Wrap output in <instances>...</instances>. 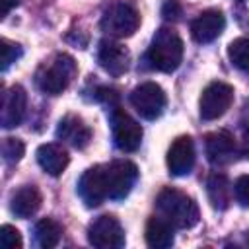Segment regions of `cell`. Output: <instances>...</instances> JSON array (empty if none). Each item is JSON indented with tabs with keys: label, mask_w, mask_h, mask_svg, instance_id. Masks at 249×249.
<instances>
[{
	"label": "cell",
	"mask_w": 249,
	"mask_h": 249,
	"mask_svg": "<svg viewBox=\"0 0 249 249\" xmlns=\"http://www.w3.org/2000/svg\"><path fill=\"white\" fill-rule=\"evenodd\" d=\"M56 138L68 142L70 146L82 150L89 144L91 140V130L88 128V124H84V121L76 115H66L56 128Z\"/></svg>",
	"instance_id": "9a60e30c"
},
{
	"label": "cell",
	"mask_w": 249,
	"mask_h": 249,
	"mask_svg": "<svg viewBox=\"0 0 249 249\" xmlns=\"http://www.w3.org/2000/svg\"><path fill=\"white\" fill-rule=\"evenodd\" d=\"M18 2H19V0H4V16H6L12 8H16V6H18Z\"/></svg>",
	"instance_id": "f546056e"
},
{
	"label": "cell",
	"mask_w": 249,
	"mask_h": 249,
	"mask_svg": "<svg viewBox=\"0 0 249 249\" xmlns=\"http://www.w3.org/2000/svg\"><path fill=\"white\" fill-rule=\"evenodd\" d=\"M78 195L89 208L99 206L105 198H109L105 165H93L84 171V175L78 181Z\"/></svg>",
	"instance_id": "30bf717a"
},
{
	"label": "cell",
	"mask_w": 249,
	"mask_h": 249,
	"mask_svg": "<svg viewBox=\"0 0 249 249\" xmlns=\"http://www.w3.org/2000/svg\"><path fill=\"white\" fill-rule=\"evenodd\" d=\"M105 177L109 198L121 200L132 191L138 179V167L128 160H115L111 163H105Z\"/></svg>",
	"instance_id": "ba28073f"
},
{
	"label": "cell",
	"mask_w": 249,
	"mask_h": 249,
	"mask_svg": "<svg viewBox=\"0 0 249 249\" xmlns=\"http://www.w3.org/2000/svg\"><path fill=\"white\" fill-rule=\"evenodd\" d=\"M113 142L121 152H134L142 142V126L123 109L115 107L111 113Z\"/></svg>",
	"instance_id": "9c48e42d"
},
{
	"label": "cell",
	"mask_w": 249,
	"mask_h": 249,
	"mask_svg": "<svg viewBox=\"0 0 249 249\" xmlns=\"http://www.w3.org/2000/svg\"><path fill=\"white\" fill-rule=\"evenodd\" d=\"M97 62L107 74L121 76L130 66V53L121 43H115L111 39H103L99 43V49H97Z\"/></svg>",
	"instance_id": "8fae6325"
},
{
	"label": "cell",
	"mask_w": 249,
	"mask_h": 249,
	"mask_svg": "<svg viewBox=\"0 0 249 249\" xmlns=\"http://www.w3.org/2000/svg\"><path fill=\"white\" fill-rule=\"evenodd\" d=\"M233 196L241 206H249V175H239L233 183Z\"/></svg>",
	"instance_id": "484cf974"
},
{
	"label": "cell",
	"mask_w": 249,
	"mask_h": 249,
	"mask_svg": "<svg viewBox=\"0 0 249 249\" xmlns=\"http://www.w3.org/2000/svg\"><path fill=\"white\" fill-rule=\"evenodd\" d=\"M0 243L4 249H19L21 247V233L14 226H2L0 230Z\"/></svg>",
	"instance_id": "d4e9b609"
},
{
	"label": "cell",
	"mask_w": 249,
	"mask_h": 249,
	"mask_svg": "<svg viewBox=\"0 0 249 249\" xmlns=\"http://www.w3.org/2000/svg\"><path fill=\"white\" fill-rule=\"evenodd\" d=\"M204 150H206V158L210 163H228L233 154H235V142L233 136L226 130H218V132H210L206 136L204 142Z\"/></svg>",
	"instance_id": "2e32d148"
},
{
	"label": "cell",
	"mask_w": 249,
	"mask_h": 249,
	"mask_svg": "<svg viewBox=\"0 0 249 249\" xmlns=\"http://www.w3.org/2000/svg\"><path fill=\"white\" fill-rule=\"evenodd\" d=\"M138 25H140V16L126 2H117L109 6L101 18V29L113 37H130L134 35Z\"/></svg>",
	"instance_id": "277c9868"
},
{
	"label": "cell",
	"mask_w": 249,
	"mask_h": 249,
	"mask_svg": "<svg viewBox=\"0 0 249 249\" xmlns=\"http://www.w3.org/2000/svg\"><path fill=\"white\" fill-rule=\"evenodd\" d=\"M25 103H27V95H25V89L21 86L16 84L4 91L2 115H0V123L4 128H14L21 123V119L25 115Z\"/></svg>",
	"instance_id": "4fadbf2b"
},
{
	"label": "cell",
	"mask_w": 249,
	"mask_h": 249,
	"mask_svg": "<svg viewBox=\"0 0 249 249\" xmlns=\"http://www.w3.org/2000/svg\"><path fill=\"white\" fill-rule=\"evenodd\" d=\"M226 27V18L220 10H206L191 23V35L196 43L214 41Z\"/></svg>",
	"instance_id": "5bb4252c"
},
{
	"label": "cell",
	"mask_w": 249,
	"mask_h": 249,
	"mask_svg": "<svg viewBox=\"0 0 249 249\" xmlns=\"http://www.w3.org/2000/svg\"><path fill=\"white\" fill-rule=\"evenodd\" d=\"M37 161L45 173L56 177L68 167L70 158H68L66 150L58 144H41L37 148Z\"/></svg>",
	"instance_id": "e0dca14e"
},
{
	"label": "cell",
	"mask_w": 249,
	"mask_h": 249,
	"mask_svg": "<svg viewBox=\"0 0 249 249\" xmlns=\"http://www.w3.org/2000/svg\"><path fill=\"white\" fill-rule=\"evenodd\" d=\"M233 101V88L226 82H212L202 89L198 111L200 119L204 121H216L220 119Z\"/></svg>",
	"instance_id": "8992f818"
},
{
	"label": "cell",
	"mask_w": 249,
	"mask_h": 249,
	"mask_svg": "<svg viewBox=\"0 0 249 249\" xmlns=\"http://www.w3.org/2000/svg\"><path fill=\"white\" fill-rule=\"evenodd\" d=\"M25 152V146L19 138H6L2 144V156L8 163H18Z\"/></svg>",
	"instance_id": "603a6c76"
},
{
	"label": "cell",
	"mask_w": 249,
	"mask_h": 249,
	"mask_svg": "<svg viewBox=\"0 0 249 249\" xmlns=\"http://www.w3.org/2000/svg\"><path fill=\"white\" fill-rule=\"evenodd\" d=\"M241 140H243V144H241V154H243L245 158H249V124H245V126H243Z\"/></svg>",
	"instance_id": "f1b7e54d"
},
{
	"label": "cell",
	"mask_w": 249,
	"mask_h": 249,
	"mask_svg": "<svg viewBox=\"0 0 249 249\" xmlns=\"http://www.w3.org/2000/svg\"><path fill=\"white\" fill-rule=\"evenodd\" d=\"M161 16H163V19H167V21L179 19V16H181V4H179L177 0H167V2L161 6Z\"/></svg>",
	"instance_id": "4316f807"
},
{
	"label": "cell",
	"mask_w": 249,
	"mask_h": 249,
	"mask_svg": "<svg viewBox=\"0 0 249 249\" xmlns=\"http://www.w3.org/2000/svg\"><path fill=\"white\" fill-rule=\"evenodd\" d=\"M130 105L142 119L154 121L165 109V93L156 82H144L130 91Z\"/></svg>",
	"instance_id": "52a82bcc"
},
{
	"label": "cell",
	"mask_w": 249,
	"mask_h": 249,
	"mask_svg": "<svg viewBox=\"0 0 249 249\" xmlns=\"http://www.w3.org/2000/svg\"><path fill=\"white\" fill-rule=\"evenodd\" d=\"M74 74H76L74 58L70 54H56V58L53 60L51 66H45L37 72L35 82L41 91H45L49 95H58L68 88Z\"/></svg>",
	"instance_id": "3957f363"
},
{
	"label": "cell",
	"mask_w": 249,
	"mask_h": 249,
	"mask_svg": "<svg viewBox=\"0 0 249 249\" xmlns=\"http://www.w3.org/2000/svg\"><path fill=\"white\" fill-rule=\"evenodd\" d=\"M146 60L154 70L160 72H175L183 60V41L177 31L169 27H161L152 37L150 49L146 53Z\"/></svg>",
	"instance_id": "6da1fadb"
},
{
	"label": "cell",
	"mask_w": 249,
	"mask_h": 249,
	"mask_svg": "<svg viewBox=\"0 0 249 249\" xmlns=\"http://www.w3.org/2000/svg\"><path fill=\"white\" fill-rule=\"evenodd\" d=\"M60 235H62V228L53 218H43L35 224V241L43 249H53L54 245H58Z\"/></svg>",
	"instance_id": "44dd1931"
},
{
	"label": "cell",
	"mask_w": 249,
	"mask_h": 249,
	"mask_svg": "<svg viewBox=\"0 0 249 249\" xmlns=\"http://www.w3.org/2000/svg\"><path fill=\"white\" fill-rule=\"evenodd\" d=\"M88 241L97 249H121L124 245V230L115 216L103 214L89 224Z\"/></svg>",
	"instance_id": "5b68a950"
},
{
	"label": "cell",
	"mask_w": 249,
	"mask_h": 249,
	"mask_svg": "<svg viewBox=\"0 0 249 249\" xmlns=\"http://www.w3.org/2000/svg\"><path fill=\"white\" fill-rule=\"evenodd\" d=\"M156 204L160 212L165 216V220L171 222V226L175 228L189 230L198 224L196 202L177 189H161L156 198Z\"/></svg>",
	"instance_id": "7a4b0ae2"
},
{
	"label": "cell",
	"mask_w": 249,
	"mask_h": 249,
	"mask_svg": "<svg viewBox=\"0 0 249 249\" xmlns=\"http://www.w3.org/2000/svg\"><path fill=\"white\" fill-rule=\"evenodd\" d=\"M228 56L235 68L249 72V39H245V37L233 39L228 47Z\"/></svg>",
	"instance_id": "7402d4cb"
},
{
	"label": "cell",
	"mask_w": 249,
	"mask_h": 249,
	"mask_svg": "<svg viewBox=\"0 0 249 249\" xmlns=\"http://www.w3.org/2000/svg\"><path fill=\"white\" fill-rule=\"evenodd\" d=\"M0 51H2V72H6L8 68H10V64H14L19 56H21V47L18 45V43H12V41H8V39H2L0 41Z\"/></svg>",
	"instance_id": "cb8c5ba5"
},
{
	"label": "cell",
	"mask_w": 249,
	"mask_h": 249,
	"mask_svg": "<svg viewBox=\"0 0 249 249\" xmlns=\"http://www.w3.org/2000/svg\"><path fill=\"white\" fill-rule=\"evenodd\" d=\"M41 202H43V198H41L39 189L35 185H23L21 189H18L12 195L10 210L18 218H29L41 208Z\"/></svg>",
	"instance_id": "ac0fdd59"
},
{
	"label": "cell",
	"mask_w": 249,
	"mask_h": 249,
	"mask_svg": "<svg viewBox=\"0 0 249 249\" xmlns=\"http://www.w3.org/2000/svg\"><path fill=\"white\" fill-rule=\"evenodd\" d=\"M206 193L214 208L224 210L230 204V183L222 173H210L206 181Z\"/></svg>",
	"instance_id": "ffe728a7"
},
{
	"label": "cell",
	"mask_w": 249,
	"mask_h": 249,
	"mask_svg": "<svg viewBox=\"0 0 249 249\" xmlns=\"http://www.w3.org/2000/svg\"><path fill=\"white\" fill-rule=\"evenodd\" d=\"M97 99L99 101H105V103H115L117 101V93L113 91V89H107V88H101L99 91H97Z\"/></svg>",
	"instance_id": "83f0119b"
},
{
	"label": "cell",
	"mask_w": 249,
	"mask_h": 249,
	"mask_svg": "<svg viewBox=\"0 0 249 249\" xmlns=\"http://www.w3.org/2000/svg\"><path fill=\"white\" fill-rule=\"evenodd\" d=\"M195 165V144L191 136H179L167 150V169L175 177L189 175Z\"/></svg>",
	"instance_id": "7c38bea8"
},
{
	"label": "cell",
	"mask_w": 249,
	"mask_h": 249,
	"mask_svg": "<svg viewBox=\"0 0 249 249\" xmlns=\"http://www.w3.org/2000/svg\"><path fill=\"white\" fill-rule=\"evenodd\" d=\"M146 243L154 249H167L173 245V228L171 222L163 218H150L146 224Z\"/></svg>",
	"instance_id": "d6986e66"
}]
</instances>
